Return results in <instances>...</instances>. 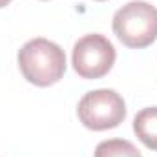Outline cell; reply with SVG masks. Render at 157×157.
<instances>
[{
	"instance_id": "5",
	"label": "cell",
	"mask_w": 157,
	"mask_h": 157,
	"mask_svg": "<svg viewBox=\"0 0 157 157\" xmlns=\"http://www.w3.org/2000/svg\"><path fill=\"white\" fill-rule=\"evenodd\" d=\"M133 132L146 148L157 152V106L144 108L135 115Z\"/></svg>"
},
{
	"instance_id": "3",
	"label": "cell",
	"mask_w": 157,
	"mask_h": 157,
	"mask_svg": "<svg viewBox=\"0 0 157 157\" xmlns=\"http://www.w3.org/2000/svg\"><path fill=\"white\" fill-rule=\"evenodd\" d=\"M77 115L86 128L93 132H104L117 128L124 121L126 104L113 90H95L88 91L78 101Z\"/></svg>"
},
{
	"instance_id": "1",
	"label": "cell",
	"mask_w": 157,
	"mask_h": 157,
	"mask_svg": "<svg viewBox=\"0 0 157 157\" xmlns=\"http://www.w3.org/2000/svg\"><path fill=\"white\" fill-rule=\"evenodd\" d=\"M18 68L28 82L46 88L64 77L66 53L59 44L39 37L26 42L18 51Z\"/></svg>"
},
{
	"instance_id": "6",
	"label": "cell",
	"mask_w": 157,
	"mask_h": 157,
	"mask_svg": "<svg viewBox=\"0 0 157 157\" xmlns=\"http://www.w3.org/2000/svg\"><path fill=\"white\" fill-rule=\"evenodd\" d=\"M95 157H143L141 152L126 139L102 141L95 148Z\"/></svg>"
},
{
	"instance_id": "2",
	"label": "cell",
	"mask_w": 157,
	"mask_h": 157,
	"mask_svg": "<svg viewBox=\"0 0 157 157\" xmlns=\"http://www.w3.org/2000/svg\"><path fill=\"white\" fill-rule=\"evenodd\" d=\"M113 33L128 48H146L157 39V7L133 0L113 15Z\"/></svg>"
},
{
	"instance_id": "4",
	"label": "cell",
	"mask_w": 157,
	"mask_h": 157,
	"mask_svg": "<svg viewBox=\"0 0 157 157\" xmlns=\"http://www.w3.org/2000/svg\"><path fill=\"white\" fill-rule=\"evenodd\" d=\"M115 48L104 35L91 33L73 46V68L82 78L104 77L115 62Z\"/></svg>"
},
{
	"instance_id": "8",
	"label": "cell",
	"mask_w": 157,
	"mask_h": 157,
	"mask_svg": "<svg viewBox=\"0 0 157 157\" xmlns=\"http://www.w3.org/2000/svg\"><path fill=\"white\" fill-rule=\"evenodd\" d=\"M99 2H102V0H99Z\"/></svg>"
},
{
	"instance_id": "7",
	"label": "cell",
	"mask_w": 157,
	"mask_h": 157,
	"mask_svg": "<svg viewBox=\"0 0 157 157\" xmlns=\"http://www.w3.org/2000/svg\"><path fill=\"white\" fill-rule=\"evenodd\" d=\"M9 2H11V0H0V7H6Z\"/></svg>"
}]
</instances>
